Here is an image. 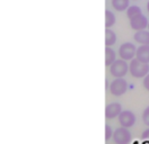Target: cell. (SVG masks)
<instances>
[{"label": "cell", "instance_id": "obj_14", "mask_svg": "<svg viewBox=\"0 0 149 144\" xmlns=\"http://www.w3.org/2000/svg\"><path fill=\"white\" fill-rule=\"evenodd\" d=\"M141 14H142L141 8H140L139 6H137V5H132V6H130L129 8L127 9V17H128L129 20L136 18L137 16L141 15Z\"/></svg>", "mask_w": 149, "mask_h": 144}, {"label": "cell", "instance_id": "obj_2", "mask_svg": "<svg viewBox=\"0 0 149 144\" xmlns=\"http://www.w3.org/2000/svg\"><path fill=\"white\" fill-rule=\"evenodd\" d=\"M109 68H110V74L114 78H123L129 71V64L122 59L116 60Z\"/></svg>", "mask_w": 149, "mask_h": 144}, {"label": "cell", "instance_id": "obj_21", "mask_svg": "<svg viewBox=\"0 0 149 144\" xmlns=\"http://www.w3.org/2000/svg\"><path fill=\"white\" fill-rule=\"evenodd\" d=\"M142 144H149V141H145V142H143Z\"/></svg>", "mask_w": 149, "mask_h": 144}, {"label": "cell", "instance_id": "obj_13", "mask_svg": "<svg viewBox=\"0 0 149 144\" xmlns=\"http://www.w3.org/2000/svg\"><path fill=\"white\" fill-rule=\"evenodd\" d=\"M116 61V53L112 47L105 48V64L106 66H111L113 63Z\"/></svg>", "mask_w": 149, "mask_h": 144}, {"label": "cell", "instance_id": "obj_6", "mask_svg": "<svg viewBox=\"0 0 149 144\" xmlns=\"http://www.w3.org/2000/svg\"><path fill=\"white\" fill-rule=\"evenodd\" d=\"M118 118H119L120 125L125 128H130L136 123V115L131 110H123Z\"/></svg>", "mask_w": 149, "mask_h": 144}, {"label": "cell", "instance_id": "obj_9", "mask_svg": "<svg viewBox=\"0 0 149 144\" xmlns=\"http://www.w3.org/2000/svg\"><path fill=\"white\" fill-rule=\"evenodd\" d=\"M133 38L140 45H149V30L143 29V30L136 32L133 35Z\"/></svg>", "mask_w": 149, "mask_h": 144}, {"label": "cell", "instance_id": "obj_8", "mask_svg": "<svg viewBox=\"0 0 149 144\" xmlns=\"http://www.w3.org/2000/svg\"><path fill=\"white\" fill-rule=\"evenodd\" d=\"M122 111L123 110H122L121 104H119V102H111L105 108V117H106V119L111 120V119H114V118L120 116V114H121Z\"/></svg>", "mask_w": 149, "mask_h": 144}, {"label": "cell", "instance_id": "obj_18", "mask_svg": "<svg viewBox=\"0 0 149 144\" xmlns=\"http://www.w3.org/2000/svg\"><path fill=\"white\" fill-rule=\"evenodd\" d=\"M142 84H143V88L147 90V91H149V74H148V75H146V77L143 78Z\"/></svg>", "mask_w": 149, "mask_h": 144}, {"label": "cell", "instance_id": "obj_1", "mask_svg": "<svg viewBox=\"0 0 149 144\" xmlns=\"http://www.w3.org/2000/svg\"><path fill=\"white\" fill-rule=\"evenodd\" d=\"M129 72L133 78H145L149 74V63L141 62L137 57H134L129 64Z\"/></svg>", "mask_w": 149, "mask_h": 144}, {"label": "cell", "instance_id": "obj_7", "mask_svg": "<svg viewBox=\"0 0 149 144\" xmlns=\"http://www.w3.org/2000/svg\"><path fill=\"white\" fill-rule=\"evenodd\" d=\"M129 23H130V27L133 30H136V32L143 30V29L148 28V24H149L148 19H147V17L143 14H141V15L137 16L136 18L129 20Z\"/></svg>", "mask_w": 149, "mask_h": 144}, {"label": "cell", "instance_id": "obj_15", "mask_svg": "<svg viewBox=\"0 0 149 144\" xmlns=\"http://www.w3.org/2000/svg\"><path fill=\"white\" fill-rule=\"evenodd\" d=\"M115 21H116V17H115L114 12L110 9H107L105 11V27L111 28L112 26L115 25Z\"/></svg>", "mask_w": 149, "mask_h": 144}, {"label": "cell", "instance_id": "obj_10", "mask_svg": "<svg viewBox=\"0 0 149 144\" xmlns=\"http://www.w3.org/2000/svg\"><path fill=\"white\" fill-rule=\"evenodd\" d=\"M136 57L141 62L149 63V45H140L137 48Z\"/></svg>", "mask_w": 149, "mask_h": 144}, {"label": "cell", "instance_id": "obj_4", "mask_svg": "<svg viewBox=\"0 0 149 144\" xmlns=\"http://www.w3.org/2000/svg\"><path fill=\"white\" fill-rule=\"evenodd\" d=\"M131 140H132V134L129 128L121 126L114 131L113 141L115 142V144H130Z\"/></svg>", "mask_w": 149, "mask_h": 144}, {"label": "cell", "instance_id": "obj_5", "mask_svg": "<svg viewBox=\"0 0 149 144\" xmlns=\"http://www.w3.org/2000/svg\"><path fill=\"white\" fill-rule=\"evenodd\" d=\"M137 47L130 42H125L119 47V55L124 61H131L136 57Z\"/></svg>", "mask_w": 149, "mask_h": 144}, {"label": "cell", "instance_id": "obj_11", "mask_svg": "<svg viewBox=\"0 0 149 144\" xmlns=\"http://www.w3.org/2000/svg\"><path fill=\"white\" fill-rule=\"evenodd\" d=\"M111 6L119 12L127 11V9L130 7V0H111Z\"/></svg>", "mask_w": 149, "mask_h": 144}, {"label": "cell", "instance_id": "obj_19", "mask_svg": "<svg viewBox=\"0 0 149 144\" xmlns=\"http://www.w3.org/2000/svg\"><path fill=\"white\" fill-rule=\"evenodd\" d=\"M141 137H142L143 140H146V141H149V127L147 128V129H145V131L142 132Z\"/></svg>", "mask_w": 149, "mask_h": 144}, {"label": "cell", "instance_id": "obj_17", "mask_svg": "<svg viewBox=\"0 0 149 144\" xmlns=\"http://www.w3.org/2000/svg\"><path fill=\"white\" fill-rule=\"evenodd\" d=\"M113 134H114V132H113L111 126L110 125L105 126V138L106 140H110L111 137H113Z\"/></svg>", "mask_w": 149, "mask_h": 144}, {"label": "cell", "instance_id": "obj_12", "mask_svg": "<svg viewBox=\"0 0 149 144\" xmlns=\"http://www.w3.org/2000/svg\"><path fill=\"white\" fill-rule=\"evenodd\" d=\"M116 34L114 30H112L111 28H106L105 30V45L106 47H111L112 45L116 43Z\"/></svg>", "mask_w": 149, "mask_h": 144}, {"label": "cell", "instance_id": "obj_20", "mask_svg": "<svg viewBox=\"0 0 149 144\" xmlns=\"http://www.w3.org/2000/svg\"><path fill=\"white\" fill-rule=\"evenodd\" d=\"M147 11L149 12V1L147 2Z\"/></svg>", "mask_w": 149, "mask_h": 144}, {"label": "cell", "instance_id": "obj_3", "mask_svg": "<svg viewBox=\"0 0 149 144\" xmlns=\"http://www.w3.org/2000/svg\"><path fill=\"white\" fill-rule=\"evenodd\" d=\"M109 90L111 92V95L115 97H120L122 95H124L128 90V82L124 80L123 78H115L112 81L109 86Z\"/></svg>", "mask_w": 149, "mask_h": 144}, {"label": "cell", "instance_id": "obj_22", "mask_svg": "<svg viewBox=\"0 0 149 144\" xmlns=\"http://www.w3.org/2000/svg\"><path fill=\"white\" fill-rule=\"evenodd\" d=\"M148 30H149V24H148Z\"/></svg>", "mask_w": 149, "mask_h": 144}, {"label": "cell", "instance_id": "obj_16", "mask_svg": "<svg viewBox=\"0 0 149 144\" xmlns=\"http://www.w3.org/2000/svg\"><path fill=\"white\" fill-rule=\"evenodd\" d=\"M142 122L146 126H149V106L142 111Z\"/></svg>", "mask_w": 149, "mask_h": 144}]
</instances>
